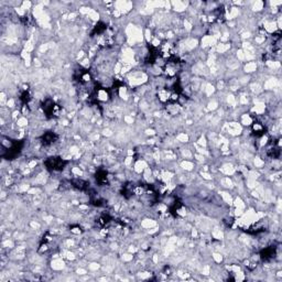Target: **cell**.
Wrapping results in <instances>:
<instances>
[{"label":"cell","instance_id":"cell-1","mask_svg":"<svg viewBox=\"0 0 282 282\" xmlns=\"http://www.w3.org/2000/svg\"><path fill=\"white\" fill-rule=\"evenodd\" d=\"M64 164L65 162L60 158H50L46 161V165L52 170H61V169H63Z\"/></svg>","mask_w":282,"mask_h":282},{"label":"cell","instance_id":"cell-2","mask_svg":"<svg viewBox=\"0 0 282 282\" xmlns=\"http://www.w3.org/2000/svg\"><path fill=\"white\" fill-rule=\"evenodd\" d=\"M55 138H56V136H55L53 132H46V133H44L43 139H42L43 141H42V142H43L44 145H52V143L54 142Z\"/></svg>","mask_w":282,"mask_h":282},{"label":"cell","instance_id":"cell-3","mask_svg":"<svg viewBox=\"0 0 282 282\" xmlns=\"http://www.w3.org/2000/svg\"><path fill=\"white\" fill-rule=\"evenodd\" d=\"M252 129H254L256 135H264V128L261 124H259V122H255V124L252 125Z\"/></svg>","mask_w":282,"mask_h":282},{"label":"cell","instance_id":"cell-4","mask_svg":"<svg viewBox=\"0 0 282 282\" xmlns=\"http://www.w3.org/2000/svg\"><path fill=\"white\" fill-rule=\"evenodd\" d=\"M73 185L75 186V187L79 188V190H85L86 187H87V183H86L85 181H83V180H74L73 181Z\"/></svg>","mask_w":282,"mask_h":282}]
</instances>
